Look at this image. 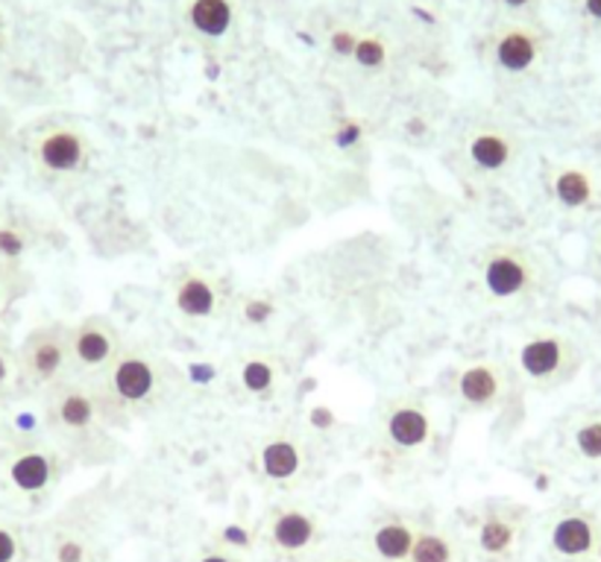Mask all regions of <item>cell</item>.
Listing matches in <instances>:
<instances>
[{"mask_svg":"<svg viewBox=\"0 0 601 562\" xmlns=\"http://www.w3.org/2000/svg\"><path fill=\"white\" fill-rule=\"evenodd\" d=\"M115 428L159 407L173 390V367L147 346H124L118 358L94 378Z\"/></svg>","mask_w":601,"mask_h":562,"instance_id":"cell-1","label":"cell"},{"mask_svg":"<svg viewBox=\"0 0 601 562\" xmlns=\"http://www.w3.org/2000/svg\"><path fill=\"white\" fill-rule=\"evenodd\" d=\"M44 428L68 457H97L115 425L94 381L68 378L44 393Z\"/></svg>","mask_w":601,"mask_h":562,"instance_id":"cell-2","label":"cell"},{"mask_svg":"<svg viewBox=\"0 0 601 562\" xmlns=\"http://www.w3.org/2000/svg\"><path fill=\"white\" fill-rule=\"evenodd\" d=\"M437 443L432 404L414 393L393 395L379 413L373 434V460L388 475H402L423 463Z\"/></svg>","mask_w":601,"mask_h":562,"instance_id":"cell-3","label":"cell"},{"mask_svg":"<svg viewBox=\"0 0 601 562\" xmlns=\"http://www.w3.org/2000/svg\"><path fill=\"white\" fill-rule=\"evenodd\" d=\"M475 278L484 303L499 311H514L537 303L546 294L549 267L531 246L499 241L482 252Z\"/></svg>","mask_w":601,"mask_h":562,"instance_id":"cell-4","label":"cell"},{"mask_svg":"<svg viewBox=\"0 0 601 562\" xmlns=\"http://www.w3.org/2000/svg\"><path fill=\"white\" fill-rule=\"evenodd\" d=\"M326 548V519L303 498L273 501L255 524V554L264 562H312Z\"/></svg>","mask_w":601,"mask_h":562,"instance_id":"cell-5","label":"cell"},{"mask_svg":"<svg viewBox=\"0 0 601 562\" xmlns=\"http://www.w3.org/2000/svg\"><path fill=\"white\" fill-rule=\"evenodd\" d=\"M250 469L262 487L288 498L312 484L317 471V452L305 431L282 425L255 439L250 452Z\"/></svg>","mask_w":601,"mask_h":562,"instance_id":"cell-6","label":"cell"},{"mask_svg":"<svg viewBox=\"0 0 601 562\" xmlns=\"http://www.w3.org/2000/svg\"><path fill=\"white\" fill-rule=\"evenodd\" d=\"M531 537V510L519 501H484L466 516L464 539L473 562H519Z\"/></svg>","mask_w":601,"mask_h":562,"instance_id":"cell-7","label":"cell"},{"mask_svg":"<svg viewBox=\"0 0 601 562\" xmlns=\"http://www.w3.org/2000/svg\"><path fill=\"white\" fill-rule=\"evenodd\" d=\"M581 346L560 331H534L514 346V375L537 393L569 384L581 370Z\"/></svg>","mask_w":601,"mask_h":562,"instance_id":"cell-8","label":"cell"},{"mask_svg":"<svg viewBox=\"0 0 601 562\" xmlns=\"http://www.w3.org/2000/svg\"><path fill=\"white\" fill-rule=\"evenodd\" d=\"M44 562H109L106 516L94 501H80L44 530Z\"/></svg>","mask_w":601,"mask_h":562,"instance_id":"cell-9","label":"cell"},{"mask_svg":"<svg viewBox=\"0 0 601 562\" xmlns=\"http://www.w3.org/2000/svg\"><path fill=\"white\" fill-rule=\"evenodd\" d=\"M517 375L502 361L475 358L455 367L450 381V399L457 411L466 416H493L505 411V404L514 399Z\"/></svg>","mask_w":601,"mask_h":562,"instance_id":"cell-10","label":"cell"},{"mask_svg":"<svg viewBox=\"0 0 601 562\" xmlns=\"http://www.w3.org/2000/svg\"><path fill=\"white\" fill-rule=\"evenodd\" d=\"M168 296L170 308L188 326H214L235 308L226 278L209 267H197V264L179 269L170 282Z\"/></svg>","mask_w":601,"mask_h":562,"instance_id":"cell-11","label":"cell"},{"mask_svg":"<svg viewBox=\"0 0 601 562\" xmlns=\"http://www.w3.org/2000/svg\"><path fill=\"white\" fill-rule=\"evenodd\" d=\"M18 375L35 390H53L62 381L74 378L71 370L68 322H44L33 328L15 349Z\"/></svg>","mask_w":601,"mask_h":562,"instance_id":"cell-12","label":"cell"},{"mask_svg":"<svg viewBox=\"0 0 601 562\" xmlns=\"http://www.w3.org/2000/svg\"><path fill=\"white\" fill-rule=\"evenodd\" d=\"M71 457L60 445L21 443L3 457V478L21 498H44L65 475Z\"/></svg>","mask_w":601,"mask_h":562,"instance_id":"cell-13","label":"cell"},{"mask_svg":"<svg viewBox=\"0 0 601 562\" xmlns=\"http://www.w3.org/2000/svg\"><path fill=\"white\" fill-rule=\"evenodd\" d=\"M519 156H523V144L517 135L496 124L475 126L473 132L464 135V144H461V161H464L466 173L478 182H496V179L508 177L519 165Z\"/></svg>","mask_w":601,"mask_h":562,"instance_id":"cell-14","label":"cell"},{"mask_svg":"<svg viewBox=\"0 0 601 562\" xmlns=\"http://www.w3.org/2000/svg\"><path fill=\"white\" fill-rule=\"evenodd\" d=\"M35 170L48 179H74L92 165V141L83 129L68 124L48 126L30 144Z\"/></svg>","mask_w":601,"mask_h":562,"instance_id":"cell-15","label":"cell"},{"mask_svg":"<svg viewBox=\"0 0 601 562\" xmlns=\"http://www.w3.org/2000/svg\"><path fill=\"white\" fill-rule=\"evenodd\" d=\"M68 343L74 378H85V381H94L101 375L127 346L115 322L101 314L68 322Z\"/></svg>","mask_w":601,"mask_h":562,"instance_id":"cell-16","label":"cell"},{"mask_svg":"<svg viewBox=\"0 0 601 562\" xmlns=\"http://www.w3.org/2000/svg\"><path fill=\"white\" fill-rule=\"evenodd\" d=\"M288 361L280 352H267V349H253V352L241 354L229 370V384L250 402L280 399L282 390L288 386Z\"/></svg>","mask_w":601,"mask_h":562,"instance_id":"cell-17","label":"cell"},{"mask_svg":"<svg viewBox=\"0 0 601 562\" xmlns=\"http://www.w3.org/2000/svg\"><path fill=\"white\" fill-rule=\"evenodd\" d=\"M549 554L558 562H590L601 556V521L587 510H563L546 530Z\"/></svg>","mask_w":601,"mask_h":562,"instance_id":"cell-18","label":"cell"},{"mask_svg":"<svg viewBox=\"0 0 601 562\" xmlns=\"http://www.w3.org/2000/svg\"><path fill=\"white\" fill-rule=\"evenodd\" d=\"M425 519L414 512H384L367 524L358 548L373 562H408Z\"/></svg>","mask_w":601,"mask_h":562,"instance_id":"cell-19","label":"cell"},{"mask_svg":"<svg viewBox=\"0 0 601 562\" xmlns=\"http://www.w3.org/2000/svg\"><path fill=\"white\" fill-rule=\"evenodd\" d=\"M551 200L563 211H593L601 205V182L593 170L576 161L555 165L546 177Z\"/></svg>","mask_w":601,"mask_h":562,"instance_id":"cell-20","label":"cell"},{"mask_svg":"<svg viewBox=\"0 0 601 562\" xmlns=\"http://www.w3.org/2000/svg\"><path fill=\"white\" fill-rule=\"evenodd\" d=\"M493 65L505 74H526L542 56V39L534 26L510 24L493 35L491 42Z\"/></svg>","mask_w":601,"mask_h":562,"instance_id":"cell-21","label":"cell"},{"mask_svg":"<svg viewBox=\"0 0 601 562\" xmlns=\"http://www.w3.org/2000/svg\"><path fill=\"white\" fill-rule=\"evenodd\" d=\"M408 562H473V554H470V545H466L464 530L450 528L443 521L425 519Z\"/></svg>","mask_w":601,"mask_h":562,"instance_id":"cell-22","label":"cell"},{"mask_svg":"<svg viewBox=\"0 0 601 562\" xmlns=\"http://www.w3.org/2000/svg\"><path fill=\"white\" fill-rule=\"evenodd\" d=\"M186 21L200 39L221 42L235 24V0H188Z\"/></svg>","mask_w":601,"mask_h":562,"instance_id":"cell-23","label":"cell"},{"mask_svg":"<svg viewBox=\"0 0 601 562\" xmlns=\"http://www.w3.org/2000/svg\"><path fill=\"white\" fill-rule=\"evenodd\" d=\"M572 452L578 460L590 463V466H601V413H590L572 428Z\"/></svg>","mask_w":601,"mask_h":562,"instance_id":"cell-24","label":"cell"},{"mask_svg":"<svg viewBox=\"0 0 601 562\" xmlns=\"http://www.w3.org/2000/svg\"><path fill=\"white\" fill-rule=\"evenodd\" d=\"M352 60H356V65L365 67V71H379L388 62V44L381 42L379 35H358Z\"/></svg>","mask_w":601,"mask_h":562,"instance_id":"cell-25","label":"cell"},{"mask_svg":"<svg viewBox=\"0 0 601 562\" xmlns=\"http://www.w3.org/2000/svg\"><path fill=\"white\" fill-rule=\"evenodd\" d=\"M27 542L18 524L0 521V562H24Z\"/></svg>","mask_w":601,"mask_h":562,"instance_id":"cell-26","label":"cell"},{"mask_svg":"<svg viewBox=\"0 0 601 562\" xmlns=\"http://www.w3.org/2000/svg\"><path fill=\"white\" fill-rule=\"evenodd\" d=\"M186 562H253V556L241 554V551H232V548H226V545H221V542L209 539V542L197 548L194 554L188 556Z\"/></svg>","mask_w":601,"mask_h":562,"instance_id":"cell-27","label":"cell"},{"mask_svg":"<svg viewBox=\"0 0 601 562\" xmlns=\"http://www.w3.org/2000/svg\"><path fill=\"white\" fill-rule=\"evenodd\" d=\"M30 246V237L18 223H3L0 226V258H21Z\"/></svg>","mask_w":601,"mask_h":562,"instance_id":"cell-28","label":"cell"},{"mask_svg":"<svg viewBox=\"0 0 601 562\" xmlns=\"http://www.w3.org/2000/svg\"><path fill=\"white\" fill-rule=\"evenodd\" d=\"M312 562H373V560H370L358 545H329V542H326V548H323L320 554L314 556Z\"/></svg>","mask_w":601,"mask_h":562,"instance_id":"cell-29","label":"cell"},{"mask_svg":"<svg viewBox=\"0 0 601 562\" xmlns=\"http://www.w3.org/2000/svg\"><path fill=\"white\" fill-rule=\"evenodd\" d=\"M15 378H21L18 375V354L0 340V393H3Z\"/></svg>","mask_w":601,"mask_h":562,"instance_id":"cell-30","label":"cell"},{"mask_svg":"<svg viewBox=\"0 0 601 562\" xmlns=\"http://www.w3.org/2000/svg\"><path fill=\"white\" fill-rule=\"evenodd\" d=\"M331 51L338 53V56H352V51H356L358 44V35L349 33V30H338V33H331Z\"/></svg>","mask_w":601,"mask_h":562,"instance_id":"cell-31","label":"cell"},{"mask_svg":"<svg viewBox=\"0 0 601 562\" xmlns=\"http://www.w3.org/2000/svg\"><path fill=\"white\" fill-rule=\"evenodd\" d=\"M581 12H584L590 21L601 24V0H581Z\"/></svg>","mask_w":601,"mask_h":562,"instance_id":"cell-32","label":"cell"},{"mask_svg":"<svg viewBox=\"0 0 601 562\" xmlns=\"http://www.w3.org/2000/svg\"><path fill=\"white\" fill-rule=\"evenodd\" d=\"M502 3H505L508 9H526L528 3H534V0H502Z\"/></svg>","mask_w":601,"mask_h":562,"instance_id":"cell-33","label":"cell"},{"mask_svg":"<svg viewBox=\"0 0 601 562\" xmlns=\"http://www.w3.org/2000/svg\"><path fill=\"white\" fill-rule=\"evenodd\" d=\"M595 264H599V269H601V237H599V241H595Z\"/></svg>","mask_w":601,"mask_h":562,"instance_id":"cell-34","label":"cell"},{"mask_svg":"<svg viewBox=\"0 0 601 562\" xmlns=\"http://www.w3.org/2000/svg\"><path fill=\"white\" fill-rule=\"evenodd\" d=\"M0 47H3V26H0Z\"/></svg>","mask_w":601,"mask_h":562,"instance_id":"cell-35","label":"cell"}]
</instances>
